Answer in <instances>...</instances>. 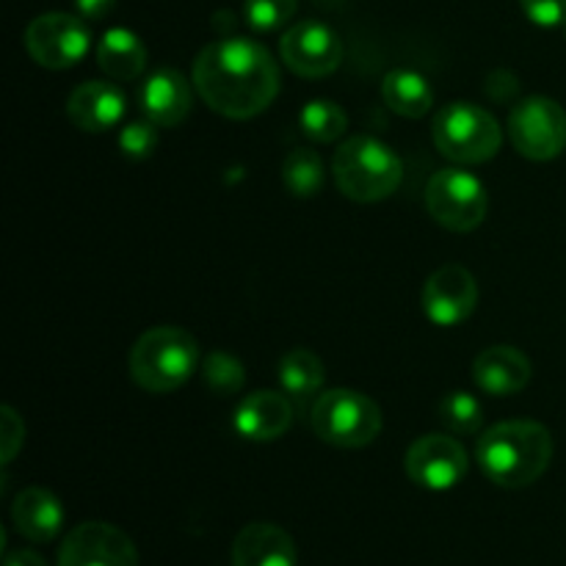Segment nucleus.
I'll return each mask as SVG.
<instances>
[{
    "label": "nucleus",
    "instance_id": "1",
    "mask_svg": "<svg viewBox=\"0 0 566 566\" xmlns=\"http://www.w3.org/2000/svg\"><path fill=\"white\" fill-rule=\"evenodd\" d=\"M191 81L210 111L227 119H252L280 94V66L254 39L227 36L199 50Z\"/></svg>",
    "mask_w": 566,
    "mask_h": 566
},
{
    "label": "nucleus",
    "instance_id": "2",
    "mask_svg": "<svg viewBox=\"0 0 566 566\" xmlns=\"http://www.w3.org/2000/svg\"><path fill=\"white\" fill-rule=\"evenodd\" d=\"M475 459L492 484L523 490L551 468L553 437L536 420H506L481 434Z\"/></svg>",
    "mask_w": 566,
    "mask_h": 566
},
{
    "label": "nucleus",
    "instance_id": "3",
    "mask_svg": "<svg viewBox=\"0 0 566 566\" xmlns=\"http://www.w3.org/2000/svg\"><path fill=\"white\" fill-rule=\"evenodd\" d=\"M199 365V343L180 326H155L130 348V379L144 392H175L186 385Z\"/></svg>",
    "mask_w": 566,
    "mask_h": 566
},
{
    "label": "nucleus",
    "instance_id": "4",
    "mask_svg": "<svg viewBox=\"0 0 566 566\" xmlns=\"http://www.w3.org/2000/svg\"><path fill=\"white\" fill-rule=\"evenodd\" d=\"M332 175L343 197L370 205L387 199L401 186L403 160L381 138L354 136L335 153Z\"/></svg>",
    "mask_w": 566,
    "mask_h": 566
},
{
    "label": "nucleus",
    "instance_id": "5",
    "mask_svg": "<svg viewBox=\"0 0 566 566\" xmlns=\"http://www.w3.org/2000/svg\"><path fill=\"white\" fill-rule=\"evenodd\" d=\"M434 144L457 164H486L501 153L503 127L495 116L475 103H448L434 116Z\"/></svg>",
    "mask_w": 566,
    "mask_h": 566
},
{
    "label": "nucleus",
    "instance_id": "6",
    "mask_svg": "<svg viewBox=\"0 0 566 566\" xmlns=\"http://www.w3.org/2000/svg\"><path fill=\"white\" fill-rule=\"evenodd\" d=\"M318 440L335 448H365L379 437L381 409L374 398L357 390L321 392L310 412Z\"/></svg>",
    "mask_w": 566,
    "mask_h": 566
},
{
    "label": "nucleus",
    "instance_id": "7",
    "mask_svg": "<svg viewBox=\"0 0 566 566\" xmlns=\"http://www.w3.org/2000/svg\"><path fill=\"white\" fill-rule=\"evenodd\" d=\"M426 208L431 219L451 232H473L484 224L490 193L484 182L464 169H442L426 186Z\"/></svg>",
    "mask_w": 566,
    "mask_h": 566
},
{
    "label": "nucleus",
    "instance_id": "8",
    "mask_svg": "<svg viewBox=\"0 0 566 566\" xmlns=\"http://www.w3.org/2000/svg\"><path fill=\"white\" fill-rule=\"evenodd\" d=\"M509 138L528 160H553L566 149V111L551 97H525L509 111Z\"/></svg>",
    "mask_w": 566,
    "mask_h": 566
},
{
    "label": "nucleus",
    "instance_id": "9",
    "mask_svg": "<svg viewBox=\"0 0 566 566\" xmlns=\"http://www.w3.org/2000/svg\"><path fill=\"white\" fill-rule=\"evenodd\" d=\"M92 48V31L83 17L50 11L25 28V50L44 70H70L81 64Z\"/></svg>",
    "mask_w": 566,
    "mask_h": 566
},
{
    "label": "nucleus",
    "instance_id": "10",
    "mask_svg": "<svg viewBox=\"0 0 566 566\" xmlns=\"http://www.w3.org/2000/svg\"><path fill=\"white\" fill-rule=\"evenodd\" d=\"M407 475L431 492H448L468 475V451L457 437L426 434L412 442L403 459Z\"/></svg>",
    "mask_w": 566,
    "mask_h": 566
},
{
    "label": "nucleus",
    "instance_id": "11",
    "mask_svg": "<svg viewBox=\"0 0 566 566\" xmlns=\"http://www.w3.org/2000/svg\"><path fill=\"white\" fill-rule=\"evenodd\" d=\"M280 55L298 77H326L340 66L343 42L326 22L302 20L285 31Z\"/></svg>",
    "mask_w": 566,
    "mask_h": 566
},
{
    "label": "nucleus",
    "instance_id": "12",
    "mask_svg": "<svg viewBox=\"0 0 566 566\" xmlns=\"http://www.w3.org/2000/svg\"><path fill=\"white\" fill-rule=\"evenodd\" d=\"M59 566H138L130 536L111 523H81L64 536Z\"/></svg>",
    "mask_w": 566,
    "mask_h": 566
},
{
    "label": "nucleus",
    "instance_id": "13",
    "mask_svg": "<svg viewBox=\"0 0 566 566\" xmlns=\"http://www.w3.org/2000/svg\"><path fill=\"white\" fill-rule=\"evenodd\" d=\"M423 313L437 326H457L473 315L479 304V282L464 265L437 269L423 285Z\"/></svg>",
    "mask_w": 566,
    "mask_h": 566
},
{
    "label": "nucleus",
    "instance_id": "14",
    "mask_svg": "<svg viewBox=\"0 0 566 566\" xmlns=\"http://www.w3.org/2000/svg\"><path fill=\"white\" fill-rule=\"evenodd\" d=\"M193 81H188L180 70L160 66L144 77L138 88V108L158 127H177L193 105Z\"/></svg>",
    "mask_w": 566,
    "mask_h": 566
},
{
    "label": "nucleus",
    "instance_id": "15",
    "mask_svg": "<svg viewBox=\"0 0 566 566\" xmlns=\"http://www.w3.org/2000/svg\"><path fill=\"white\" fill-rule=\"evenodd\" d=\"M125 92L108 81L81 83L66 99V116L77 130L86 133H105L116 127L125 116Z\"/></svg>",
    "mask_w": 566,
    "mask_h": 566
},
{
    "label": "nucleus",
    "instance_id": "16",
    "mask_svg": "<svg viewBox=\"0 0 566 566\" xmlns=\"http://www.w3.org/2000/svg\"><path fill=\"white\" fill-rule=\"evenodd\" d=\"M293 426L291 396L276 390H258L235 409V431L243 440L274 442Z\"/></svg>",
    "mask_w": 566,
    "mask_h": 566
},
{
    "label": "nucleus",
    "instance_id": "17",
    "mask_svg": "<svg viewBox=\"0 0 566 566\" xmlns=\"http://www.w3.org/2000/svg\"><path fill=\"white\" fill-rule=\"evenodd\" d=\"M232 566H296V542L274 523H249L232 542Z\"/></svg>",
    "mask_w": 566,
    "mask_h": 566
},
{
    "label": "nucleus",
    "instance_id": "18",
    "mask_svg": "<svg viewBox=\"0 0 566 566\" xmlns=\"http://www.w3.org/2000/svg\"><path fill=\"white\" fill-rule=\"evenodd\" d=\"M531 374H534L531 359L514 346L484 348L473 363V379L479 385V390L497 398L523 392L528 387Z\"/></svg>",
    "mask_w": 566,
    "mask_h": 566
},
{
    "label": "nucleus",
    "instance_id": "19",
    "mask_svg": "<svg viewBox=\"0 0 566 566\" xmlns=\"http://www.w3.org/2000/svg\"><path fill=\"white\" fill-rule=\"evenodd\" d=\"M11 520L25 539L42 545V542H53L64 528V506L44 486H28L14 497Z\"/></svg>",
    "mask_w": 566,
    "mask_h": 566
},
{
    "label": "nucleus",
    "instance_id": "20",
    "mask_svg": "<svg viewBox=\"0 0 566 566\" xmlns=\"http://www.w3.org/2000/svg\"><path fill=\"white\" fill-rule=\"evenodd\" d=\"M97 64L114 81H136L147 70V48L130 28H111L97 44Z\"/></svg>",
    "mask_w": 566,
    "mask_h": 566
},
{
    "label": "nucleus",
    "instance_id": "21",
    "mask_svg": "<svg viewBox=\"0 0 566 566\" xmlns=\"http://www.w3.org/2000/svg\"><path fill=\"white\" fill-rule=\"evenodd\" d=\"M381 97L392 114L403 119H420L434 105V88L418 70H392L381 81Z\"/></svg>",
    "mask_w": 566,
    "mask_h": 566
},
{
    "label": "nucleus",
    "instance_id": "22",
    "mask_svg": "<svg viewBox=\"0 0 566 566\" xmlns=\"http://www.w3.org/2000/svg\"><path fill=\"white\" fill-rule=\"evenodd\" d=\"M324 381H326L324 363H321L310 348H293V352H287L285 357H282L280 363L282 392H287L291 401H296V407L307 409V403L321 396Z\"/></svg>",
    "mask_w": 566,
    "mask_h": 566
},
{
    "label": "nucleus",
    "instance_id": "23",
    "mask_svg": "<svg viewBox=\"0 0 566 566\" xmlns=\"http://www.w3.org/2000/svg\"><path fill=\"white\" fill-rule=\"evenodd\" d=\"M324 180V164H321L318 153H313V149H293L285 158V164H282V182L298 199L318 197Z\"/></svg>",
    "mask_w": 566,
    "mask_h": 566
},
{
    "label": "nucleus",
    "instance_id": "24",
    "mask_svg": "<svg viewBox=\"0 0 566 566\" xmlns=\"http://www.w3.org/2000/svg\"><path fill=\"white\" fill-rule=\"evenodd\" d=\"M298 125H302L304 136L313 138V142L332 144L346 133L348 116L332 99H310L298 114Z\"/></svg>",
    "mask_w": 566,
    "mask_h": 566
},
{
    "label": "nucleus",
    "instance_id": "25",
    "mask_svg": "<svg viewBox=\"0 0 566 566\" xmlns=\"http://www.w3.org/2000/svg\"><path fill=\"white\" fill-rule=\"evenodd\" d=\"M440 418L453 434H475L484 426V407L470 392L453 390L440 401Z\"/></svg>",
    "mask_w": 566,
    "mask_h": 566
},
{
    "label": "nucleus",
    "instance_id": "26",
    "mask_svg": "<svg viewBox=\"0 0 566 566\" xmlns=\"http://www.w3.org/2000/svg\"><path fill=\"white\" fill-rule=\"evenodd\" d=\"M202 379L216 396H235V392H241L243 381H247V370L232 354L213 352L205 357Z\"/></svg>",
    "mask_w": 566,
    "mask_h": 566
},
{
    "label": "nucleus",
    "instance_id": "27",
    "mask_svg": "<svg viewBox=\"0 0 566 566\" xmlns=\"http://www.w3.org/2000/svg\"><path fill=\"white\" fill-rule=\"evenodd\" d=\"M298 0H243V20L258 33L280 31L293 14Z\"/></svg>",
    "mask_w": 566,
    "mask_h": 566
},
{
    "label": "nucleus",
    "instance_id": "28",
    "mask_svg": "<svg viewBox=\"0 0 566 566\" xmlns=\"http://www.w3.org/2000/svg\"><path fill=\"white\" fill-rule=\"evenodd\" d=\"M155 122H149L147 116L136 122H127L119 130V149L125 158L130 160H144L155 153L158 147V130H155Z\"/></svg>",
    "mask_w": 566,
    "mask_h": 566
},
{
    "label": "nucleus",
    "instance_id": "29",
    "mask_svg": "<svg viewBox=\"0 0 566 566\" xmlns=\"http://www.w3.org/2000/svg\"><path fill=\"white\" fill-rule=\"evenodd\" d=\"M525 17L539 28L566 25V0H520Z\"/></svg>",
    "mask_w": 566,
    "mask_h": 566
},
{
    "label": "nucleus",
    "instance_id": "30",
    "mask_svg": "<svg viewBox=\"0 0 566 566\" xmlns=\"http://www.w3.org/2000/svg\"><path fill=\"white\" fill-rule=\"evenodd\" d=\"M0 423H3V437H0V446H3V459L0 462L9 464L11 459L17 457V451L22 448V440H25V426H22L20 415L11 407L0 409Z\"/></svg>",
    "mask_w": 566,
    "mask_h": 566
},
{
    "label": "nucleus",
    "instance_id": "31",
    "mask_svg": "<svg viewBox=\"0 0 566 566\" xmlns=\"http://www.w3.org/2000/svg\"><path fill=\"white\" fill-rule=\"evenodd\" d=\"M75 6L83 20H103L114 11L116 0H75Z\"/></svg>",
    "mask_w": 566,
    "mask_h": 566
},
{
    "label": "nucleus",
    "instance_id": "32",
    "mask_svg": "<svg viewBox=\"0 0 566 566\" xmlns=\"http://www.w3.org/2000/svg\"><path fill=\"white\" fill-rule=\"evenodd\" d=\"M3 566H48V562L36 551H14L6 553Z\"/></svg>",
    "mask_w": 566,
    "mask_h": 566
},
{
    "label": "nucleus",
    "instance_id": "33",
    "mask_svg": "<svg viewBox=\"0 0 566 566\" xmlns=\"http://www.w3.org/2000/svg\"><path fill=\"white\" fill-rule=\"evenodd\" d=\"M564 31H566V25H564Z\"/></svg>",
    "mask_w": 566,
    "mask_h": 566
}]
</instances>
